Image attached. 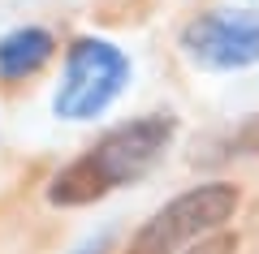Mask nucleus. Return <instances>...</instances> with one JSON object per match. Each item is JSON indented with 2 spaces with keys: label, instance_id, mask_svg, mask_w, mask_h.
I'll use <instances>...</instances> for the list:
<instances>
[{
  "label": "nucleus",
  "instance_id": "3",
  "mask_svg": "<svg viewBox=\"0 0 259 254\" xmlns=\"http://www.w3.org/2000/svg\"><path fill=\"white\" fill-rule=\"evenodd\" d=\"M233 211H238V190H233V185H225V181L194 185V190L177 194L168 207H160L156 216L134 233L130 254H177L186 241L221 228Z\"/></svg>",
  "mask_w": 259,
  "mask_h": 254
},
{
  "label": "nucleus",
  "instance_id": "1",
  "mask_svg": "<svg viewBox=\"0 0 259 254\" xmlns=\"http://www.w3.org/2000/svg\"><path fill=\"white\" fill-rule=\"evenodd\" d=\"M173 129H177L173 117H139L130 125H117L82 160H74L65 173L52 177L48 202L52 207H82V202L104 198L108 190H117L125 181H139L151 164L168 151Z\"/></svg>",
  "mask_w": 259,
  "mask_h": 254
},
{
  "label": "nucleus",
  "instance_id": "2",
  "mask_svg": "<svg viewBox=\"0 0 259 254\" xmlns=\"http://www.w3.org/2000/svg\"><path fill=\"white\" fill-rule=\"evenodd\" d=\"M125 82H130V61L121 47H112L108 39H78L69 47L52 108L65 121H91L125 91Z\"/></svg>",
  "mask_w": 259,
  "mask_h": 254
},
{
  "label": "nucleus",
  "instance_id": "4",
  "mask_svg": "<svg viewBox=\"0 0 259 254\" xmlns=\"http://www.w3.org/2000/svg\"><path fill=\"white\" fill-rule=\"evenodd\" d=\"M182 47L207 69H242L259 61V13H203L182 30Z\"/></svg>",
  "mask_w": 259,
  "mask_h": 254
},
{
  "label": "nucleus",
  "instance_id": "5",
  "mask_svg": "<svg viewBox=\"0 0 259 254\" xmlns=\"http://www.w3.org/2000/svg\"><path fill=\"white\" fill-rule=\"evenodd\" d=\"M48 56H52V35L35 30V26H22L0 39V78H26V73L44 69Z\"/></svg>",
  "mask_w": 259,
  "mask_h": 254
}]
</instances>
